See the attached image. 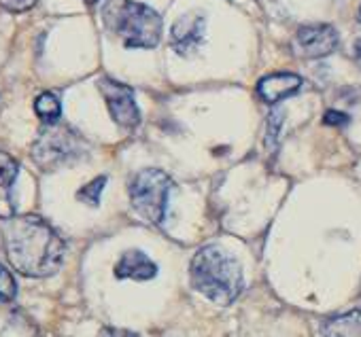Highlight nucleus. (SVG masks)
I'll list each match as a JSON object with an SVG mask.
<instances>
[{"label": "nucleus", "mask_w": 361, "mask_h": 337, "mask_svg": "<svg viewBox=\"0 0 361 337\" xmlns=\"http://www.w3.org/2000/svg\"><path fill=\"white\" fill-rule=\"evenodd\" d=\"M0 238L9 263L24 276L45 278L56 274L66 255L62 236L37 215H16L3 219Z\"/></svg>", "instance_id": "obj_1"}, {"label": "nucleus", "mask_w": 361, "mask_h": 337, "mask_svg": "<svg viewBox=\"0 0 361 337\" xmlns=\"http://www.w3.org/2000/svg\"><path fill=\"white\" fill-rule=\"evenodd\" d=\"M192 286L217 305H230L243 291V267L238 259L219 244L202 246L190 265Z\"/></svg>", "instance_id": "obj_2"}, {"label": "nucleus", "mask_w": 361, "mask_h": 337, "mask_svg": "<svg viewBox=\"0 0 361 337\" xmlns=\"http://www.w3.org/2000/svg\"><path fill=\"white\" fill-rule=\"evenodd\" d=\"M102 22L128 49H153L161 41L164 22L159 13L136 0H106Z\"/></svg>", "instance_id": "obj_3"}, {"label": "nucleus", "mask_w": 361, "mask_h": 337, "mask_svg": "<svg viewBox=\"0 0 361 337\" xmlns=\"http://www.w3.org/2000/svg\"><path fill=\"white\" fill-rule=\"evenodd\" d=\"M87 155V142L68 125L49 123L32 144V159L45 172L73 165Z\"/></svg>", "instance_id": "obj_4"}, {"label": "nucleus", "mask_w": 361, "mask_h": 337, "mask_svg": "<svg viewBox=\"0 0 361 337\" xmlns=\"http://www.w3.org/2000/svg\"><path fill=\"white\" fill-rule=\"evenodd\" d=\"M172 187V179L166 172L157 170V167L140 170L128 185L130 204L134 212L151 225H161L168 215Z\"/></svg>", "instance_id": "obj_5"}, {"label": "nucleus", "mask_w": 361, "mask_h": 337, "mask_svg": "<svg viewBox=\"0 0 361 337\" xmlns=\"http://www.w3.org/2000/svg\"><path fill=\"white\" fill-rule=\"evenodd\" d=\"M98 89L109 106V113L113 117V121L123 127V129H134L140 123V110L138 104L134 100V91L132 87L115 81V79H100L98 81Z\"/></svg>", "instance_id": "obj_6"}, {"label": "nucleus", "mask_w": 361, "mask_h": 337, "mask_svg": "<svg viewBox=\"0 0 361 337\" xmlns=\"http://www.w3.org/2000/svg\"><path fill=\"white\" fill-rule=\"evenodd\" d=\"M338 32L334 26L327 24H312V26H302L295 32L293 47L295 53L308 60H319L336 51L338 47Z\"/></svg>", "instance_id": "obj_7"}, {"label": "nucleus", "mask_w": 361, "mask_h": 337, "mask_svg": "<svg viewBox=\"0 0 361 337\" xmlns=\"http://www.w3.org/2000/svg\"><path fill=\"white\" fill-rule=\"evenodd\" d=\"M204 30H207L204 18H198V15L180 18L172 26V47L180 56L194 53L202 45V41H204Z\"/></svg>", "instance_id": "obj_8"}, {"label": "nucleus", "mask_w": 361, "mask_h": 337, "mask_svg": "<svg viewBox=\"0 0 361 337\" xmlns=\"http://www.w3.org/2000/svg\"><path fill=\"white\" fill-rule=\"evenodd\" d=\"M20 174L18 161L0 151V219H11L16 217L18 204H16V183Z\"/></svg>", "instance_id": "obj_9"}, {"label": "nucleus", "mask_w": 361, "mask_h": 337, "mask_svg": "<svg viewBox=\"0 0 361 337\" xmlns=\"http://www.w3.org/2000/svg\"><path fill=\"white\" fill-rule=\"evenodd\" d=\"M115 276L119 280H134V282H147L157 276V265L142 253V250H128L121 255V259L115 265Z\"/></svg>", "instance_id": "obj_10"}, {"label": "nucleus", "mask_w": 361, "mask_h": 337, "mask_svg": "<svg viewBox=\"0 0 361 337\" xmlns=\"http://www.w3.org/2000/svg\"><path fill=\"white\" fill-rule=\"evenodd\" d=\"M302 87V79L293 72H276L268 75L257 83V94L262 96L264 102L276 104L289 96H293Z\"/></svg>", "instance_id": "obj_11"}, {"label": "nucleus", "mask_w": 361, "mask_h": 337, "mask_svg": "<svg viewBox=\"0 0 361 337\" xmlns=\"http://www.w3.org/2000/svg\"><path fill=\"white\" fill-rule=\"evenodd\" d=\"M323 337H361V310L338 314L321 324Z\"/></svg>", "instance_id": "obj_12"}, {"label": "nucleus", "mask_w": 361, "mask_h": 337, "mask_svg": "<svg viewBox=\"0 0 361 337\" xmlns=\"http://www.w3.org/2000/svg\"><path fill=\"white\" fill-rule=\"evenodd\" d=\"M35 110L39 115V119L49 125V123H58L60 115H62V104L60 98L51 91H43L37 100H35Z\"/></svg>", "instance_id": "obj_13"}, {"label": "nucleus", "mask_w": 361, "mask_h": 337, "mask_svg": "<svg viewBox=\"0 0 361 337\" xmlns=\"http://www.w3.org/2000/svg\"><path fill=\"white\" fill-rule=\"evenodd\" d=\"M104 185H106V177H98V179H94L92 183H87L85 187H81L79 193H77V198H79L83 204H87V206H98V204H100V196H102Z\"/></svg>", "instance_id": "obj_14"}, {"label": "nucleus", "mask_w": 361, "mask_h": 337, "mask_svg": "<svg viewBox=\"0 0 361 337\" xmlns=\"http://www.w3.org/2000/svg\"><path fill=\"white\" fill-rule=\"evenodd\" d=\"M18 295V282L13 278V274L0 265V301H11Z\"/></svg>", "instance_id": "obj_15"}, {"label": "nucleus", "mask_w": 361, "mask_h": 337, "mask_svg": "<svg viewBox=\"0 0 361 337\" xmlns=\"http://www.w3.org/2000/svg\"><path fill=\"white\" fill-rule=\"evenodd\" d=\"M37 0H0V7L7 9V11H28L30 7H35Z\"/></svg>", "instance_id": "obj_16"}, {"label": "nucleus", "mask_w": 361, "mask_h": 337, "mask_svg": "<svg viewBox=\"0 0 361 337\" xmlns=\"http://www.w3.org/2000/svg\"><path fill=\"white\" fill-rule=\"evenodd\" d=\"M323 121L327 125H346L348 123V115H344L340 110H327L325 117H323Z\"/></svg>", "instance_id": "obj_17"}, {"label": "nucleus", "mask_w": 361, "mask_h": 337, "mask_svg": "<svg viewBox=\"0 0 361 337\" xmlns=\"http://www.w3.org/2000/svg\"><path fill=\"white\" fill-rule=\"evenodd\" d=\"M98 337H138V335L126 329H102Z\"/></svg>", "instance_id": "obj_18"}, {"label": "nucleus", "mask_w": 361, "mask_h": 337, "mask_svg": "<svg viewBox=\"0 0 361 337\" xmlns=\"http://www.w3.org/2000/svg\"><path fill=\"white\" fill-rule=\"evenodd\" d=\"M5 106V89H3V83H0V110Z\"/></svg>", "instance_id": "obj_19"}, {"label": "nucleus", "mask_w": 361, "mask_h": 337, "mask_svg": "<svg viewBox=\"0 0 361 337\" xmlns=\"http://www.w3.org/2000/svg\"><path fill=\"white\" fill-rule=\"evenodd\" d=\"M83 3H85V5H96L98 0H83Z\"/></svg>", "instance_id": "obj_20"}, {"label": "nucleus", "mask_w": 361, "mask_h": 337, "mask_svg": "<svg viewBox=\"0 0 361 337\" xmlns=\"http://www.w3.org/2000/svg\"><path fill=\"white\" fill-rule=\"evenodd\" d=\"M357 20L361 22V7H359V13H357Z\"/></svg>", "instance_id": "obj_21"}]
</instances>
